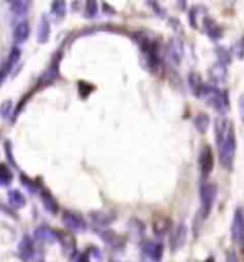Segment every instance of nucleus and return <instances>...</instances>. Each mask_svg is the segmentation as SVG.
<instances>
[{
  "label": "nucleus",
  "instance_id": "20e7f679",
  "mask_svg": "<svg viewBox=\"0 0 244 262\" xmlns=\"http://www.w3.org/2000/svg\"><path fill=\"white\" fill-rule=\"evenodd\" d=\"M231 239L237 247L244 249V208L238 206L234 209L231 221Z\"/></svg>",
  "mask_w": 244,
  "mask_h": 262
},
{
  "label": "nucleus",
  "instance_id": "6ab92c4d",
  "mask_svg": "<svg viewBox=\"0 0 244 262\" xmlns=\"http://www.w3.org/2000/svg\"><path fill=\"white\" fill-rule=\"evenodd\" d=\"M238 114H240V118L244 124V93L238 97Z\"/></svg>",
  "mask_w": 244,
  "mask_h": 262
},
{
  "label": "nucleus",
  "instance_id": "f8f14e48",
  "mask_svg": "<svg viewBox=\"0 0 244 262\" xmlns=\"http://www.w3.org/2000/svg\"><path fill=\"white\" fill-rule=\"evenodd\" d=\"M230 54H231V56H236L240 61L244 59V35L233 43V47L230 49Z\"/></svg>",
  "mask_w": 244,
  "mask_h": 262
},
{
  "label": "nucleus",
  "instance_id": "aec40b11",
  "mask_svg": "<svg viewBox=\"0 0 244 262\" xmlns=\"http://www.w3.org/2000/svg\"><path fill=\"white\" fill-rule=\"evenodd\" d=\"M227 262H237V258L234 254H230L229 255V261Z\"/></svg>",
  "mask_w": 244,
  "mask_h": 262
},
{
  "label": "nucleus",
  "instance_id": "0eeeda50",
  "mask_svg": "<svg viewBox=\"0 0 244 262\" xmlns=\"http://www.w3.org/2000/svg\"><path fill=\"white\" fill-rule=\"evenodd\" d=\"M203 26H204V32L207 33V36L210 39H213V40H218L224 35V31H223L222 26L217 24L215 20L210 19V17H206L203 20Z\"/></svg>",
  "mask_w": 244,
  "mask_h": 262
},
{
  "label": "nucleus",
  "instance_id": "9d476101",
  "mask_svg": "<svg viewBox=\"0 0 244 262\" xmlns=\"http://www.w3.org/2000/svg\"><path fill=\"white\" fill-rule=\"evenodd\" d=\"M188 82H190V88L192 94L196 95V97H200V94L203 91V88H204V82H203V79L200 77V74L197 72H191L190 77H188Z\"/></svg>",
  "mask_w": 244,
  "mask_h": 262
},
{
  "label": "nucleus",
  "instance_id": "ddd939ff",
  "mask_svg": "<svg viewBox=\"0 0 244 262\" xmlns=\"http://www.w3.org/2000/svg\"><path fill=\"white\" fill-rule=\"evenodd\" d=\"M15 39L17 42H23L25 39L29 36V25L26 24V22H22V24H19L16 26L15 29Z\"/></svg>",
  "mask_w": 244,
  "mask_h": 262
},
{
  "label": "nucleus",
  "instance_id": "9b49d317",
  "mask_svg": "<svg viewBox=\"0 0 244 262\" xmlns=\"http://www.w3.org/2000/svg\"><path fill=\"white\" fill-rule=\"evenodd\" d=\"M215 55H217V62L218 63H223L226 67H229L230 62H231V54H230V49L224 47H218L215 49Z\"/></svg>",
  "mask_w": 244,
  "mask_h": 262
},
{
  "label": "nucleus",
  "instance_id": "f03ea898",
  "mask_svg": "<svg viewBox=\"0 0 244 262\" xmlns=\"http://www.w3.org/2000/svg\"><path fill=\"white\" fill-rule=\"evenodd\" d=\"M199 98L204 100L214 110H217L222 116H226V113L229 111L230 101H229V93L226 90L218 88L217 85H207L204 84V88L200 94Z\"/></svg>",
  "mask_w": 244,
  "mask_h": 262
},
{
  "label": "nucleus",
  "instance_id": "412c9836",
  "mask_svg": "<svg viewBox=\"0 0 244 262\" xmlns=\"http://www.w3.org/2000/svg\"><path fill=\"white\" fill-rule=\"evenodd\" d=\"M206 262H214V259H213V258H208Z\"/></svg>",
  "mask_w": 244,
  "mask_h": 262
},
{
  "label": "nucleus",
  "instance_id": "423d86ee",
  "mask_svg": "<svg viewBox=\"0 0 244 262\" xmlns=\"http://www.w3.org/2000/svg\"><path fill=\"white\" fill-rule=\"evenodd\" d=\"M208 75H210V79L211 82H214V85L224 84L227 81V75H229V70L226 65L223 63H214L213 67L208 70Z\"/></svg>",
  "mask_w": 244,
  "mask_h": 262
},
{
  "label": "nucleus",
  "instance_id": "2eb2a0df",
  "mask_svg": "<svg viewBox=\"0 0 244 262\" xmlns=\"http://www.w3.org/2000/svg\"><path fill=\"white\" fill-rule=\"evenodd\" d=\"M42 199H43V203H45V208L52 212V213H56L58 212V203L54 199V196L51 194L49 192H43L42 193Z\"/></svg>",
  "mask_w": 244,
  "mask_h": 262
},
{
  "label": "nucleus",
  "instance_id": "7ed1b4c3",
  "mask_svg": "<svg viewBox=\"0 0 244 262\" xmlns=\"http://www.w3.org/2000/svg\"><path fill=\"white\" fill-rule=\"evenodd\" d=\"M217 194H218V187L215 183L206 182L203 183L200 189V201H201V217L207 219L210 213L213 212L214 205L217 201Z\"/></svg>",
  "mask_w": 244,
  "mask_h": 262
},
{
  "label": "nucleus",
  "instance_id": "6e6552de",
  "mask_svg": "<svg viewBox=\"0 0 244 262\" xmlns=\"http://www.w3.org/2000/svg\"><path fill=\"white\" fill-rule=\"evenodd\" d=\"M63 224L68 225L69 228L75 229V231H81V229H85V222L84 219L81 217L77 213H65L63 215Z\"/></svg>",
  "mask_w": 244,
  "mask_h": 262
},
{
  "label": "nucleus",
  "instance_id": "4468645a",
  "mask_svg": "<svg viewBox=\"0 0 244 262\" xmlns=\"http://www.w3.org/2000/svg\"><path fill=\"white\" fill-rule=\"evenodd\" d=\"M185 236H187V229H185V226H184V225L178 226L176 233H174V238H173V247H181L184 242H185Z\"/></svg>",
  "mask_w": 244,
  "mask_h": 262
},
{
  "label": "nucleus",
  "instance_id": "1a4fd4ad",
  "mask_svg": "<svg viewBox=\"0 0 244 262\" xmlns=\"http://www.w3.org/2000/svg\"><path fill=\"white\" fill-rule=\"evenodd\" d=\"M210 124H211V120H210V116L207 113H199L196 116V118H194V127L201 134H206Z\"/></svg>",
  "mask_w": 244,
  "mask_h": 262
},
{
  "label": "nucleus",
  "instance_id": "a211bd4d",
  "mask_svg": "<svg viewBox=\"0 0 244 262\" xmlns=\"http://www.w3.org/2000/svg\"><path fill=\"white\" fill-rule=\"evenodd\" d=\"M12 180V173L9 170L8 166L5 164H0V183L2 185H9Z\"/></svg>",
  "mask_w": 244,
  "mask_h": 262
},
{
  "label": "nucleus",
  "instance_id": "f257e3e1",
  "mask_svg": "<svg viewBox=\"0 0 244 262\" xmlns=\"http://www.w3.org/2000/svg\"><path fill=\"white\" fill-rule=\"evenodd\" d=\"M215 143H217V153L218 160L223 169L231 170L234 166L237 151L236 130L233 121L226 116H220L215 121Z\"/></svg>",
  "mask_w": 244,
  "mask_h": 262
},
{
  "label": "nucleus",
  "instance_id": "dca6fc26",
  "mask_svg": "<svg viewBox=\"0 0 244 262\" xmlns=\"http://www.w3.org/2000/svg\"><path fill=\"white\" fill-rule=\"evenodd\" d=\"M168 228H169V219H167V217L161 216L160 219H157L154 222V231H155V233H164V232L168 231Z\"/></svg>",
  "mask_w": 244,
  "mask_h": 262
},
{
  "label": "nucleus",
  "instance_id": "39448f33",
  "mask_svg": "<svg viewBox=\"0 0 244 262\" xmlns=\"http://www.w3.org/2000/svg\"><path fill=\"white\" fill-rule=\"evenodd\" d=\"M199 164H200V171H201V176L203 179H207L214 169V153L210 146H204L200 151L199 157Z\"/></svg>",
  "mask_w": 244,
  "mask_h": 262
},
{
  "label": "nucleus",
  "instance_id": "f3484780",
  "mask_svg": "<svg viewBox=\"0 0 244 262\" xmlns=\"http://www.w3.org/2000/svg\"><path fill=\"white\" fill-rule=\"evenodd\" d=\"M9 199H10V203L15 206V208H22L25 205V198L20 192L17 190H13V192L9 193Z\"/></svg>",
  "mask_w": 244,
  "mask_h": 262
}]
</instances>
